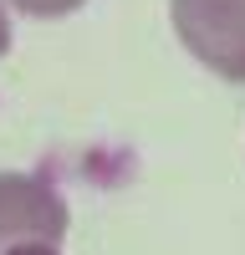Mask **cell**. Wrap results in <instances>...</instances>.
I'll return each mask as SVG.
<instances>
[{
  "instance_id": "obj_4",
  "label": "cell",
  "mask_w": 245,
  "mask_h": 255,
  "mask_svg": "<svg viewBox=\"0 0 245 255\" xmlns=\"http://www.w3.org/2000/svg\"><path fill=\"white\" fill-rule=\"evenodd\" d=\"M0 255H61L56 245H41V240H31V245H15V250H0Z\"/></svg>"
},
{
  "instance_id": "obj_2",
  "label": "cell",
  "mask_w": 245,
  "mask_h": 255,
  "mask_svg": "<svg viewBox=\"0 0 245 255\" xmlns=\"http://www.w3.org/2000/svg\"><path fill=\"white\" fill-rule=\"evenodd\" d=\"M67 235V204L36 174H0V250L15 245H56Z\"/></svg>"
},
{
  "instance_id": "obj_1",
  "label": "cell",
  "mask_w": 245,
  "mask_h": 255,
  "mask_svg": "<svg viewBox=\"0 0 245 255\" xmlns=\"http://www.w3.org/2000/svg\"><path fill=\"white\" fill-rule=\"evenodd\" d=\"M169 15L194 61L245 87V0H169Z\"/></svg>"
},
{
  "instance_id": "obj_3",
  "label": "cell",
  "mask_w": 245,
  "mask_h": 255,
  "mask_svg": "<svg viewBox=\"0 0 245 255\" xmlns=\"http://www.w3.org/2000/svg\"><path fill=\"white\" fill-rule=\"evenodd\" d=\"M10 5H15L20 15H41V20H51V15H72V10H82L87 0H10Z\"/></svg>"
},
{
  "instance_id": "obj_5",
  "label": "cell",
  "mask_w": 245,
  "mask_h": 255,
  "mask_svg": "<svg viewBox=\"0 0 245 255\" xmlns=\"http://www.w3.org/2000/svg\"><path fill=\"white\" fill-rule=\"evenodd\" d=\"M10 51V20H5V5H0V56Z\"/></svg>"
}]
</instances>
